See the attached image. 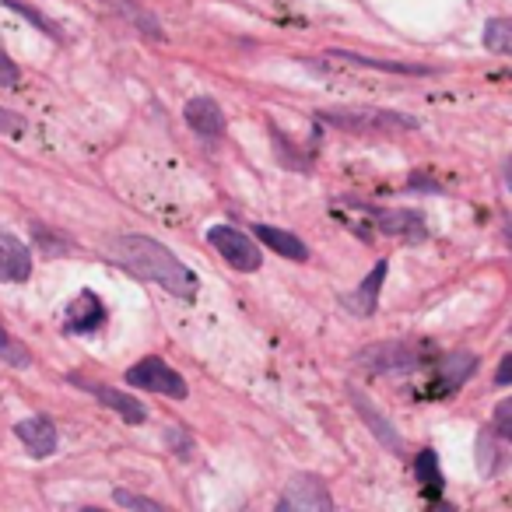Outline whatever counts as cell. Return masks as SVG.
Here are the masks:
<instances>
[{
  "label": "cell",
  "instance_id": "cell-1",
  "mask_svg": "<svg viewBox=\"0 0 512 512\" xmlns=\"http://www.w3.org/2000/svg\"><path fill=\"white\" fill-rule=\"evenodd\" d=\"M109 253H113V260L123 271H130L134 278L155 281V285H162L165 292L176 295V299H193V295H197V288H200L197 274H193L172 249H165L162 242L148 239V235H134V232L116 235V239L109 242Z\"/></svg>",
  "mask_w": 512,
  "mask_h": 512
},
{
  "label": "cell",
  "instance_id": "cell-2",
  "mask_svg": "<svg viewBox=\"0 0 512 512\" xmlns=\"http://www.w3.org/2000/svg\"><path fill=\"white\" fill-rule=\"evenodd\" d=\"M323 123L330 127L351 130V134H400V130H418V120L393 109H369V106H348V109H323Z\"/></svg>",
  "mask_w": 512,
  "mask_h": 512
},
{
  "label": "cell",
  "instance_id": "cell-3",
  "mask_svg": "<svg viewBox=\"0 0 512 512\" xmlns=\"http://www.w3.org/2000/svg\"><path fill=\"white\" fill-rule=\"evenodd\" d=\"M428 351L414 348L404 341H383V344H369L355 355L358 369H369L372 376H407V372H418L425 365Z\"/></svg>",
  "mask_w": 512,
  "mask_h": 512
},
{
  "label": "cell",
  "instance_id": "cell-4",
  "mask_svg": "<svg viewBox=\"0 0 512 512\" xmlns=\"http://www.w3.org/2000/svg\"><path fill=\"white\" fill-rule=\"evenodd\" d=\"M207 239H211V246L221 253V260H228V264H232L235 271L253 274V271H260V264H264V256H260L256 242L249 239V235L242 232V228H235V225H214L211 232H207Z\"/></svg>",
  "mask_w": 512,
  "mask_h": 512
},
{
  "label": "cell",
  "instance_id": "cell-5",
  "mask_svg": "<svg viewBox=\"0 0 512 512\" xmlns=\"http://www.w3.org/2000/svg\"><path fill=\"white\" fill-rule=\"evenodd\" d=\"M127 383L137 386V390H148V393H162V397L172 400H186V383L176 369L162 362V358H144V362L130 365L127 369Z\"/></svg>",
  "mask_w": 512,
  "mask_h": 512
},
{
  "label": "cell",
  "instance_id": "cell-6",
  "mask_svg": "<svg viewBox=\"0 0 512 512\" xmlns=\"http://www.w3.org/2000/svg\"><path fill=\"white\" fill-rule=\"evenodd\" d=\"M372 221L383 235L390 239H400V242H425L428 239V221L425 214L418 211H407V207H372Z\"/></svg>",
  "mask_w": 512,
  "mask_h": 512
},
{
  "label": "cell",
  "instance_id": "cell-7",
  "mask_svg": "<svg viewBox=\"0 0 512 512\" xmlns=\"http://www.w3.org/2000/svg\"><path fill=\"white\" fill-rule=\"evenodd\" d=\"M474 372H477V358L470 355V351H449V355H442L439 362H435L428 393H432V397H449V393L460 390Z\"/></svg>",
  "mask_w": 512,
  "mask_h": 512
},
{
  "label": "cell",
  "instance_id": "cell-8",
  "mask_svg": "<svg viewBox=\"0 0 512 512\" xmlns=\"http://www.w3.org/2000/svg\"><path fill=\"white\" fill-rule=\"evenodd\" d=\"M327 57L337 60V64L365 67V71H383V74H404V78H428V74H439V67L400 64V60H376V57H365V53H355V50H327Z\"/></svg>",
  "mask_w": 512,
  "mask_h": 512
},
{
  "label": "cell",
  "instance_id": "cell-9",
  "mask_svg": "<svg viewBox=\"0 0 512 512\" xmlns=\"http://www.w3.org/2000/svg\"><path fill=\"white\" fill-rule=\"evenodd\" d=\"M15 435L22 439V446L29 449L36 460H46V456L57 453L60 446V435H57V425H53L50 418H43V414H36V418H25L15 425Z\"/></svg>",
  "mask_w": 512,
  "mask_h": 512
},
{
  "label": "cell",
  "instance_id": "cell-10",
  "mask_svg": "<svg viewBox=\"0 0 512 512\" xmlns=\"http://www.w3.org/2000/svg\"><path fill=\"white\" fill-rule=\"evenodd\" d=\"M348 397H351V404H355V411L362 414V421L369 425V432L376 435L390 453H404V439L397 435V428L390 425V418H383V414L376 411V404H372L358 386H348Z\"/></svg>",
  "mask_w": 512,
  "mask_h": 512
},
{
  "label": "cell",
  "instance_id": "cell-11",
  "mask_svg": "<svg viewBox=\"0 0 512 512\" xmlns=\"http://www.w3.org/2000/svg\"><path fill=\"white\" fill-rule=\"evenodd\" d=\"M102 323H106V306H102V299L95 292H81L64 313V327L71 334H92Z\"/></svg>",
  "mask_w": 512,
  "mask_h": 512
},
{
  "label": "cell",
  "instance_id": "cell-12",
  "mask_svg": "<svg viewBox=\"0 0 512 512\" xmlns=\"http://www.w3.org/2000/svg\"><path fill=\"white\" fill-rule=\"evenodd\" d=\"M32 253L18 235L0 232V281H29Z\"/></svg>",
  "mask_w": 512,
  "mask_h": 512
},
{
  "label": "cell",
  "instance_id": "cell-13",
  "mask_svg": "<svg viewBox=\"0 0 512 512\" xmlns=\"http://www.w3.org/2000/svg\"><path fill=\"white\" fill-rule=\"evenodd\" d=\"M186 123H190V130H197L200 137H221L225 134V113H221V106L211 99V95H197V99L186 102L183 109Z\"/></svg>",
  "mask_w": 512,
  "mask_h": 512
},
{
  "label": "cell",
  "instance_id": "cell-14",
  "mask_svg": "<svg viewBox=\"0 0 512 512\" xmlns=\"http://www.w3.org/2000/svg\"><path fill=\"white\" fill-rule=\"evenodd\" d=\"M71 383L74 386H81V390H88L92 397H99L102 404L109 407V411H116L120 414L127 425H141L144 418H148V411H144V404H137L134 397H127V393H120V390H109V386H95V383H81V379H74L71 376Z\"/></svg>",
  "mask_w": 512,
  "mask_h": 512
},
{
  "label": "cell",
  "instance_id": "cell-15",
  "mask_svg": "<svg viewBox=\"0 0 512 512\" xmlns=\"http://www.w3.org/2000/svg\"><path fill=\"white\" fill-rule=\"evenodd\" d=\"M253 235L264 242V246H271L278 256H285V260H295V264L309 260V246L295 232H285V228H274V225H256Z\"/></svg>",
  "mask_w": 512,
  "mask_h": 512
},
{
  "label": "cell",
  "instance_id": "cell-16",
  "mask_svg": "<svg viewBox=\"0 0 512 512\" xmlns=\"http://www.w3.org/2000/svg\"><path fill=\"white\" fill-rule=\"evenodd\" d=\"M383 281H386V260H379V264L372 267L369 278L358 285V292L344 299V306H348L351 313H358V316H369L372 309H376V302H379V288H383Z\"/></svg>",
  "mask_w": 512,
  "mask_h": 512
},
{
  "label": "cell",
  "instance_id": "cell-17",
  "mask_svg": "<svg viewBox=\"0 0 512 512\" xmlns=\"http://www.w3.org/2000/svg\"><path fill=\"white\" fill-rule=\"evenodd\" d=\"M414 474H418V484H421V491H425L428 498H439L442 495L446 481H442L439 456H435V449H425V453H418V460H414Z\"/></svg>",
  "mask_w": 512,
  "mask_h": 512
},
{
  "label": "cell",
  "instance_id": "cell-18",
  "mask_svg": "<svg viewBox=\"0 0 512 512\" xmlns=\"http://www.w3.org/2000/svg\"><path fill=\"white\" fill-rule=\"evenodd\" d=\"M484 50L495 57H512V18H491L484 25Z\"/></svg>",
  "mask_w": 512,
  "mask_h": 512
},
{
  "label": "cell",
  "instance_id": "cell-19",
  "mask_svg": "<svg viewBox=\"0 0 512 512\" xmlns=\"http://www.w3.org/2000/svg\"><path fill=\"white\" fill-rule=\"evenodd\" d=\"M0 358H4L8 365H15V369H29L32 365L29 348H25L22 341H15L8 330H0Z\"/></svg>",
  "mask_w": 512,
  "mask_h": 512
},
{
  "label": "cell",
  "instance_id": "cell-20",
  "mask_svg": "<svg viewBox=\"0 0 512 512\" xmlns=\"http://www.w3.org/2000/svg\"><path fill=\"white\" fill-rule=\"evenodd\" d=\"M123 15H127L130 22L137 25V32H148L151 39H165L162 25H158V18L151 15V11H141L137 4H123Z\"/></svg>",
  "mask_w": 512,
  "mask_h": 512
},
{
  "label": "cell",
  "instance_id": "cell-21",
  "mask_svg": "<svg viewBox=\"0 0 512 512\" xmlns=\"http://www.w3.org/2000/svg\"><path fill=\"white\" fill-rule=\"evenodd\" d=\"M4 4H8V8H11V11H18V15H25V18H29V22H32V25H36V29H43V32H46V36L60 39L57 25H53V22H50V18H46V15H39V11H36V8H29V4H22V0H4Z\"/></svg>",
  "mask_w": 512,
  "mask_h": 512
},
{
  "label": "cell",
  "instance_id": "cell-22",
  "mask_svg": "<svg viewBox=\"0 0 512 512\" xmlns=\"http://www.w3.org/2000/svg\"><path fill=\"white\" fill-rule=\"evenodd\" d=\"M116 505H123V509H130V512H169L165 505H158V502H151V498H144V495H134V491H116Z\"/></svg>",
  "mask_w": 512,
  "mask_h": 512
},
{
  "label": "cell",
  "instance_id": "cell-23",
  "mask_svg": "<svg viewBox=\"0 0 512 512\" xmlns=\"http://www.w3.org/2000/svg\"><path fill=\"white\" fill-rule=\"evenodd\" d=\"M495 432L502 435V439H509L512 442V397L509 400H502V404L495 407Z\"/></svg>",
  "mask_w": 512,
  "mask_h": 512
},
{
  "label": "cell",
  "instance_id": "cell-24",
  "mask_svg": "<svg viewBox=\"0 0 512 512\" xmlns=\"http://www.w3.org/2000/svg\"><path fill=\"white\" fill-rule=\"evenodd\" d=\"M18 81H22V71H18V64L8 57V53L0 50V88H15Z\"/></svg>",
  "mask_w": 512,
  "mask_h": 512
},
{
  "label": "cell",
  "instance_id": "cell-25",
  "mask_svg": "<svg viewBox=\"0 0 512 512\" xmlns=\"http://www.w3.org/2000/svg\"><path fill=\"white\" fill-rule=\"evenodd\" d=\"M25 120L18 113H8V109H0V134H22Z\"/></svg>",
  "mask_w": 512,
  "mask_h": 512
},
{
  "label": "cell",
  "instance_id": "cell-26",
  "mask_svg": "<svg viewBox=\"0 0 512 512\" xmlns=\"http://www.w3.org/2000/svg\"><path fill=\"white\" fill-rule=\"evenodd\" d=\"M495 383H498V386H509V383H512V355H505L502 362H498V369H495Z\"/></svg>",
  "mask_w": 512,
  "mask_h": 512
},
{
  "label": "cell",
  "instance_id": "cell-27",
  "mask_svg": "<svg viewBox=\"0 0 512 512\" xmlns=\"http://www.w3.org/2000/svg\"><path fill=\"white\" fill-rule=\"evenodd\" d=\"M274 512H299V509H295V502H292V498H281V502H278V509H274Z\"/></svg>",
  "mask_w": 512,
  "mask_h": 512
},
{
  "label": "cell",
  "instance_id": "cell-28",
  "mask_svg": "<svg viewBox=\"0 0 512 512\" xmlns=\"http://www.w3.org/2000/svg\"><path fill=\"white\" fill-rule=\"evenodd\" d=\"M505 186L512 190V158H509V165H505Z\"/></svg>",
  "mask_w": 512,
  "mask_h": 512
},
{
  "label": "cell",
  "instance_id": "cell-29",
  "mask_svg": "<svg viewBox=\"0 0 512 512\" xmlns=\"http://www.w3.org/2000/svg\"><path fill=\"white\" fill-rule=\"evenodd\" d=\"M505 242H509V249H512V218L505 221Z\"/></svg>",
  "mask_w": 512,
  "mask_h": 512
},
{
  "label": "cell",
  "instance_id": "cell-30",
  "mask_svg": "<svg viewBox=\"0 0 512 512\" xmlns=\"http://www.w3.org/2000/svg\"><path fill=\"white\" fill-rule=\"evenodd\" d=\"M432 512H456V509H449V505H442V502H439V505H435Z\"/></svg>",
  "mask_w": 512,
  "mask_h": 512
},
{
  "label": "cell",
  "instance_id": "cell-31",
  "mask_svg": "<svg viewBox=\"0 0 512 512\" xmlns=\"http://www.w3.org/2000/svg\"><path fill=\"white\" fill-rule=\"evenodd\" d=\"M320 509H323V512H334V509H330V502H327V495H323V502H320Z\"/></svg>",
  "mask_w": 512,
  "mask_h": 512
},
{
  "label": "cell",
  "instance_id": "cell-32",
  "mask_svg": "<svg viewBox=\"0 0 512 512\" xmlns=\"http://www.w3.org/2000/svg\"><path fill=\"white\" fill-rule=\"evenodd\" d=\"M85 512H102V509H85Z\"/></svg>",
  "mask_w": 512,
  "mask_h": 512
}]
</instances>
